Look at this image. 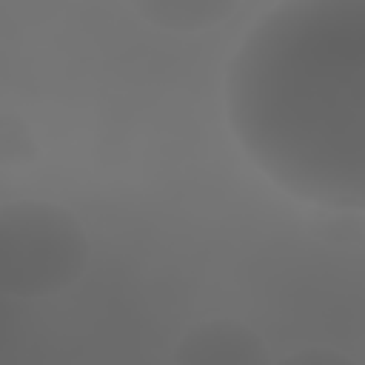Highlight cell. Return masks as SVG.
<instances>
[{"instance_id": "obj_4", "label": "cell", "mask_w": 365, "mask_h": 365, "mask_svg": "<svg viewBox=\"0 0 365 365\" xmlns=\"http://www.w3.org/2000/svg\"><path fill=\"white\" fill-rule=\"evenodd\" d=\"M134 9L157 29L200 31L220 26L237 0H131Z\"/></svg>"}, {"instance_id": "obj_5", "label": "cell", "mask_w": 365, "mask_h": 365, "mask_svg": "<svg viewBox=\"0 0 365 365\" xmlns=\"http://www.w3.org/2000/svg\"><path fill=\"white\" fill-rule=\"evenodd\" d=\"M29 143L31 137L26 134L23 123L11 120L9 114H0V163H11V160H23L29 157Z\"/></svg>"}, {"instance_id": "obj_3", "label": "cell", "mask_w": 365, "mask_h": 365, "mask_svg": "<svg viewBox=\"0 0 365 365\" xmlns=\"http://www.w3.org/2000/svg\"><path fill=\"white\" fill-rule=\"evenodd\" d=\"M177 359L194 365H248L262 362V342L237 322H208L180 339Z\"/></svg>"}, {"instance_id": "obj_1", "label": "cell", "mask_w": 365, "mask_h": 365, "mask_svg": "<svg viewBox=\"0 0 365 365\" xmlns=\"http://www.w3.org/2000/svg\"><path fill=\"white\" fill-rule=\"evenodd\" d=\"M225 111L245 157L317 208L365 200V0H282L228 63Z\"/></svg>"}, {"instance_id": "obj_2", "label": "cell", "mask_w": 365, "mask_h": 365, "mask_svg": "<svg viewBox=\"0 0 365 365\" xmlns=\"http://www.w3.org/2000/svg\"><path fill=\"white\" fill-rule=\"evenodd\" d=\"M88 257L77 220L51 202L0 205V294L48 297L71 285Z\"/></svg>"}]
</instances>
